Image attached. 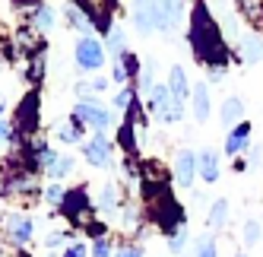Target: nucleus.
I'll list each match as a JSON object with an SVG mask.
<instances>
[{"label":"nucleus","mask_w":263,"mask_h":257,"mask_svg":"<svg viewBox=\"0 0 263 257\" xmlns=\"http://www.w3.org/2000/svg\"><path fill=\"white\" fill-rule=\"evenodd\" d=\"M191 45H194V58L203 64H225V42H222V32L213 23L210 10L203 4L194 7L191 13Z\"/></svg>","instance_id":"nucleus-1"},{"label":"nucleus","mask_w":263,"mask_h":257,"mask_svg":"<svg viewBox=\"0 0 263 257\" xmlns=\"http://www.w3.org/2000/svg\"><path fill=\"white\" fill-rule=\"evenodd\" d=\"M77 64L83 70H99L105 64V45L99 39H89V35H83L80 45H77Z\"/></svg>","instance_id":"nucleus-2"},{"label":"nucleus","mask_w":263,"mask_h":257,"mask_svg":"<svg viewBox=\"0 0 263 257\" xmlns=\"http://www.w3.org/2000/svg\"><path fill=\"white\" fill-rule=\"evenodd\" d=\"M80 10L89 16L92 26H99V32H108L111 26V13H115V0H77Z\"/></svg>","instance_id":"nucleus-3"},{"label":"nucleus","mask_w":263,"mask_h":257,"mask_svg":"<svg viewBox=\"0 0 263 257\" xmlns=\"http://www.w3.org/2000/svg\"><path fill=\"white\" fill-rule=\"evenodd\" d=\"M134 23H137V29L143 35L159 29V4L156 0H137L134 4Z\"/></svg>","instance_id":"nucleus-4"},{"label":"nucleus","mask_w":263,"mask_h":257,"mask_svg":"<svg viewBox=\"0 0 263 257\" xmlns=\"http://www.w3.org/2000/svg\"><path fill=\"white\" fill-rule=\"evenodd\" d=\"M16 127H20L23 134H35L39 131V93H29L20 115H16Z\"/></svg>","instance_id":"nucleus-5"},{"label":"nucleus","mask_w":263,"mask_h":257,"mask_svg":"<svg viewBox=\"0 0 263 257\" xmlns=\"http://www.w3.org/2000/svg\"><path fill=\"white\" fill-rule=\"evenodd\" d=\"M194 175H197V156L194 153H178V159H175V181H178V188H191L194 185Z\"/></svg>","instance_id":"nucleus-6"},{"label":"nucleus","mask_w":263,"mask_h":257,"mask_svg":"<svg viewBox=\"0 0 263 257\" xmlns=\"http://www.w3.org/2000/svg\"><path fill=\"white\" fill-rule=\"evenodd\" d=\"M77 118H80V121H89L96 131L111 124V115L105 112V108H99L96 102H80V105H77Z\"/></svg>","instance_id":"nucleus-7"},{"label":"nucleus","mask_w":263,"mask_h":257,"mask_svg":"<svg viewBox=\"0 0 263 257\" xmlns=\"http://www.w3.org/2000/svg\"><path fill=\"white\" fill-rule=\"evenodd\" d=\"M197 169H200V178L206 185H216L219 181V156H216V150H203L200 159H197Z\"/></svg>","instance_id":"nucleus-8"},{"label":"nucleus","mask_w":263,"mask_h":257,"mask_svg":"<svg viewBox=\"0 0 263 257\" xmlns=\"http://www.w3.org/2000/svg\"><path fill=\"white\" fill-rule=\"evenodd\" d=\"M241 58H244V64H257V61H263V39H260L257 32L241 35Z\"/></svg>","instance_id":"nucleus-9"},{"label":"nucleus","mask_w":263,"mask_h":257,"mask_svg":"<svg viewBox=\"0 0 263 257\" xmlns=\"http://www.w3.org/2000/svg\"><path fill=\"white\" fill-rule=\"evenodd\" d=\"M32 29H35V26H20V29H16V42L23 45L26 54H32V58H35V54H42L45 39H42V35H35Z\"/></svg>","instance_id":"nucleus-10"},{"label":"nucleus","mask_w":263,"mask_h":257,"mask_svg":"<svg viewBox=\"0 0 263 257\" xmlns=\"http://www.w3.org/2000/svg\"><path fill=\"white\" fill-rule=\"evenodd\" d=\"M86 159H89V165H108V162H111V159H108V140H105L102 134L86 146Z\"/></svg>","instance_id":"nucleus-11"},{"label":"nucleus","mask_w":263,"mask_h":257,"mask_svg":"<svg viewBox=\"0 0 263 257\" xmlns=\"http://www.w3.org/2000/svg\"><path fill=\"white\" fill-rule=\"evenodd\" d=\"M248 140H251V124H238L235 131L229 134V140H225V153L235 156V153H238V150H241V146L248 143Z\"/></svg>","instance_id":"nucleus-12"},{"label":"nucleus","mask_w":263,"mask_h":257,"mask_svg":"<svg viewBox=\"0 0 263 257\" xmlns=\"http://www.w3.org/2000/svg\"><path fill=\"white\" fill-rule=\"evenodd\" d=\"M238 10L251 26H263V0H238Z\"/></svg>","instance_id":"nucleus-13"},{"label":"nucleus","mask_w":263,"mask_h":257,"mask_svg":"<svg viewBox=\"0 0 263 257\" xmlns=\"http://www.w3.org/2000/svg\"><path fill=\"white\" fill-rule=\"evenodd\" d=\"M178 0H159V29H172L175 26V20H178Z\"/></svg>","instance_id":"nucleus-14"},{"label":"nucleus","mask_w":263,"mask_h":257,"mask_svg":"<svg viewBox=\"0 0 263 257\" xmlns=\"http://www.w3.org/2000/svg\"><path fill=\"white\" fill-rule=\"evenodd\" d=\"M194 115H197V121H206V118H210V93H206L203 83L194 89Z\"/></svg>","instance_id":"nucleus-15"},{"label":"nucleus","mask_w":263,"mask_h":257,"mask_svg":"<svg viewBox=\"0 0 263 257\" xmlns=\"http://www.w3.org/2000/svg\"><path fill=\"white\" fill-rule=\"evenodd\" d=\"M10 238L13 242H29L32 238V223L20 216H10Z\"/></svg>","instance_id":"nucleus-16"},{"label":"nucleus","mask_w":263,"mask_h":257,"mask_svg":"<svg viewBox=\"0 0 263 257\" xmlns=\"http://www.w3.org/2000/svg\"><path fill=\"white\" fill-rule=\"evenodd\" d=\"M168 89L178 102H184V93H187V80H184V70L181 67H172V77H168Z\"/></svg>","instance_id":"nucleus-17"},{"label":"nucleus","mask_w":263,"mask_h":257,"mask_svg":"<svg viewBox=\"0 0 263 257\" xmlns=\"http://www.w3.org/2000/svg\"><path fill=\"white\" fill-rule=\"evenodd\" d=\"M67 23L77 29V32H89V16L80 7H67Z\"/></svg>","instance_id":"nucleus-18"},{"label":"nucleus","mask_w":263,"mask_h":257,"mask_svg":"<svg viewBox=\"0 0 263 257\" xmlns=\"http://www.w3.org/2000/svg\"><path fill=\"white\" fill-rule=\"evenodd\" d=\"M241 112H244L241 99H229V102L222 105V124H235V121L241 118Z\"/></svg>","instance_id":"nucleus-19"},{"label":"nucleus","mask_w":263,"mask_h":257,"mask_svg":"<svg viewBox=\"0 0 263 257\" xmlns=\"http://www.w3.org/2000/svg\"><path fill=\"white\" fill-rule=\"evenodd\" d=\"M35 26H39V32H45V29L54 26V13H51V7H39V10H35Z\"/></svg>","instance_id":"nucleus-20"},{"label":"nucleus","mask_w":263,"mask_h":257,"mask_svg":"<svg viewBox=\"0 0 263 257\" xmlns=\"http://www.w3.org/2000/svg\"><path fill=\"white\" fill-rule=\"evenodd\" d=\"M225 219H229V204H225V200H216V204H213V213H210V223H213V226H222Z\"/></svg>","instance_id":"nucleus-21"},{"label":"nucleus","mask_w":263,"mask_h":257,"mask_svg":"<svg viewBox=\"0 0 263 257\" xmlns=\"http://www.w3.org/2000/svg\"><path fill=\"white\" fill-rule=\"evenodd\" d=\"M244 242H248V245L260 242V223H257V219H248V223H244Z\"/></svg>","instance_id":"nucleus-22"},{"label":"nucleus","mask_w":263,"mask_h":257,"mask_svg":"<svg viewBox=\"0 0 263 257\" xmlns=\"http://www.w3.org/2000/svg\"><path fill=\"white\" fill-rule=\"evenodd\" d=\"M184 242H187V229H175V235L168 238V248H172L175 254H181V248H184Z\"/></svg>","instance_id":"nucleus-23"},{"label":"nucleus","mask_w":263,"mask_h":257,"mask_svg":"<svg viewBox=\"0 0 263 257\" xmlns=\"http://www.w3.org/2000/svg\"><path fill=\"white\" fill-rule=\"evenodd\" d=\"M42 73H45V67H42V54H35V61H32V67H29V80H32V83H39V80H42Z\"/></svg>","instance_id":"nucleus-24"},{"label":"nucleus","mask_w":263,"mask_h":257,"mask_svg":"<svg viewBox=\"0 0 263 257\" xmlns=\"http://www.w3.org/2000/svg\"><path fill=\"white\" fill-rule=\"evenodd\" d=\"M108 48L115 51V54L124 48V32H121V29H115V32H111V39H108Z\"/></svg>","instance_id":"nucleus-25"},{"label":"nucleus","mask_w":263,"mask_h":257,"mask_svg":"<svg viewBox=\"0 0 263 257\" xmlns=\"http://www.w3.org/2000/svg\"><path fill=\"white\" fill-rule=\"evenodd\" d=\"M70 169H73V162H70V159H61V162H58V165H54V169H51L48 175H54V178H61V175H67Z\"/></svg>","instance_id":"nucleus-26"},{"label":"nucleus","mask_w":263,"mask_h":257,"mask_svg":"<svg viewBox=\"0 0 263 257\" xmlns=\"http://www.w3.org/2000/svg\"><path fill=\"white\" fill-rule=\"evenodd\" d=\"M118 64H121V67H127L130 77L137 73V58H134V54H121V61H118Z\"/></svg>","instance_id":"nucleus-27"},{"label":"nucleus","mask_w":263,"mask_h":257,"mask_svg":"<svg viewBox=\"0 0 263 257\" xmlns=\"http://www.w3.org/2000/svg\"><path fill=\"white\" fill-rule=\"evenodd\" d=\"M197 257H216V245L213 242H200L197 245Z\"/></svg>","instance_id":"nucleus-28"},{"label":"nucleus","mask_w":263,"mask_h":257,"mask_svg":"<svg viewBox=\"0 0 263 257\" xmlns=\"http://www.w3.org/2000/svg\"><path fill=\"white\" fill-rule=\"evenodd\" d=\"M64 197H67V194H64L58 185H51V188H48V200H51V204H64Z\"/></svg>","instance_id":"nucleus-29"},{"label":"nucleus","mask_w":263,"mask_h":257,"mask_svg":"<svg viewBox=\"0 0 263 257\" xmlns=\"http://www.w3.org/2000/svg\"><path fill=\"white\" fill-rule=\"evenodd\" d=\"M102 210H115V188H105V194H102Z\"/></svg>","instance_id":"nucleus-30"},{"label":"nucleus","mask_w":263,"mask_h":257,"mask_svg":"<svg viewBox=\"0 0 263 257\" xmlns=\"http://www.w3.org/2000/svg\"><path fill=\"white\" fill-rule=\"evenodd\" d=\"M64 257H86V248H83V245H70V248L64 251Z\"/></svg>","instance_id":"nucleus-31"},{"label":"nucleus","mask_w":263,"mask_h":257,"mask_svg":"<svg viewBox=\"0 0 263 257\" xmlns=\"http://www.w3.org/2000/svg\"><path fill=\"white\" fill-rule=\"evenodd\" d=\"M108 242H96V248H92V257H108Z\"/></svg>","instance_id":"nucleus-32"},{"label":"nucleus","mask_w":263,"mask_h":257,"mask_svg":"<svg viewBox=\"0 0 263 257\" xmlns=\"http://www.w3.org/2000/svg\"><path fill=\"white\" fill-rule=\"evenodd\" d=\"M115 105H118V108H130V93H127V89L115 96Z\"/></svg>","instance_id":"nucleus-33"},{"label":"nucleus","mask_w":263,"mask_h":257,"mask_svg":"<svg viewBox=\"0 0 263 257\" xmlns=\"http://www.w3.org/2000/svg\"><path fill=\"white\" fill-rule=\"evenodd\" d=\"M118 257H143V254H140V248H121Z\"/></svg>","instance_id":"nucleus-34"},{"label":"nucleus","mask_w":263,"mask_h":257,"mask_svg":"<svg viewBox=\"0 0 263 257\" xmlns=\"http://www.w3.org/2000/svg\"><path fill=\"white\" fill-rule=\"evenodd\" d=\"M16 7H32V4H42V0H13Z\"/></svg>","instance_id":"nucleus-35"},{"label":"nucleus","mask_w":263,"mask_h":257,"mask_svg":"<svg viewBox=\"0 0 263 257\" xmlns=\"http://www.w3.org/2000/svg\"><path fill=\"white\" fill-rule=\"evenodd\" d=\"M0 137H7V127L4 124H0Z\"/></svg>","instance_id":"nucleus-36"},{"label":"nucleus","mask_w":263,"mask_h":257,"mask_svg":"<svg viewBox=\"0 0 263 257\" xmlns=\"http://www.w3.org/2000/svg\"><path fill=\"white\" fill-rule=\"evenodd\" d=\"M4 108H7V105H4V99H0V112H4Z\"/></svg>","instance_id":"nucleus-37"},{"label":"nucleus","mask_w":263,"mask_h":257,"mask_svg":"<svg viewBox=\"0 0 263 257\" xmlns=\"http://www.w3.org/2000/svg\"><path fill=\"white\" fill-rule=\"evenodd\" d=\"M238 257H241V254H238Z\"/></svg>","instance_id":"nucleus-38"}]
</instances>
